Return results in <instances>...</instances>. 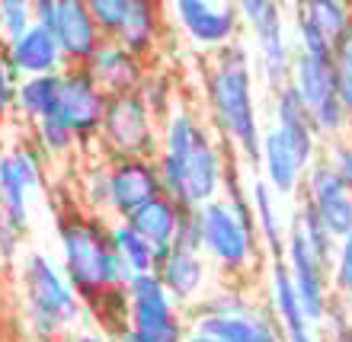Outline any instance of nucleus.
<instances>
[{"mask_svg": "<svg viewBox=\"0 0 352 342\" xmlns=\"http://www.w3.org/2000/svg\"><path fill=\"white\" fill-rule=\"evenodd\" d=\"M253 55L241 42L214 52L205 74L208 109L228 144L243 160L260 163V112H256V90H253Z\"/></svg>", "mask_w": 352, "mask_h": 342, "instance_id": "1", "label": "nucleus"}, {"mask_svg": "<svg viewBox=\"0 0 352 342\" xmlns=\"http://www.w3.org/2000/svg\"><path fill=\"white\" fill-rule=\"evenodd\" d=\"M58 243H61L65 278L80 295V301H100L102 295L129 285L131 275L112 253L109 224L102 218L67 212L58 221Z\"/></svg>", "mask_w": 352, "mask_h": 342, "instance_id": "2", "label": "nucleus"}, {"mask_svg": "<svg viewBox=\"0 0 352 342\" xmlns=\"http://www.w3.org/2000/svg\"><path fill=\"white\" fill-rule=\"evenodd\" d=\"M170 157L183 179V205L186 208H202L214 202L224 185V154L214 144L212 131L202 128L189 109L176 106L167 119L160 122V150Z\"/></svg>", "mask_w": 352, "mask_h": 342, "instance_id": "3", "label": "nucleus"}, {"mask_svg": "<svg viewBox=\"0 0 352 342\" xmlns=\"http://www.w3.org/2000/svg\"><path fill=\"white\" fill-rule=\"evenodd\" d=\"M19 282H23L26 330L32 333V339L52 342L84 317L80 295L67 285L65 272L42 253H29L23 259Z\"/></svg>", "mask_w": 352, "mask_h": 342, "instance_id": "4", "label": "nucleus"}, {"mask_svg": "<svg viewBox=\"0 0 352 342\" xmlns=\"http://www.w3.org/2000/svg\"><path fill=\"white\" fill-rule=\"evenodd\" d=\"M125 301H129V317L116 333V342H186L189 326L183 307L173 304L157 272L131 275L125 285Z\"/></svg>", "mask_w": 352, "mask_h": 342, "instance_id": "5", "label": "nucleus"}, {"mask_svg": "<svg viewBox=\"0 0 352 342\" xmlns=\"http://www.w3.org/2000/svg\"><path fill=\"white\" fill-rule=\"evenodd\" d=\"M237 16L253 36V67L260 71L263 84L272 93L288 87L295 52L288 45L285 10L272 0H243L237 3Z\"/></svg>", "mask_w": 352, "mask_h": 342, "instance_id": "6", "label": "nucleus"}, {"mask_svg": "<svg viewBox=\"0 0 352 342\" xmlns=\"http://www.w3.org/2000/svg\"><path fill=\"white\" fill-rule=\"evenodd\" d=\"M199 224H202V256L221 269L224 275H247L256 266V231L237 218L224 198L202 205L199 208Z\"/></svg>", "mask_w": 352, "mask_h": 342, "instance_id": "7", "label": "nucleus"}, {"mask_svg": "<svg viewBox=\"0 0 352 342\" xmlns=\"http://www.w3.org/2000/svg\"><path fill=\"white\" fill-rule=\"evenodd\" d=\"M157 122L151 119V112L141 106L135 93H122V96H109L106 112H102L100 125V144L109 160L122 157H157Z\"/></svg>", "mask_w": 352, "mask_h": 342, "instance_id": "8", "label": "nucleus"}, {"mask_svg": "<svg viewBox=\"0 0 352 342\" xmlns=\"http://www.w3.org/2000/svg\"><path fill=\"white\" fill-rule=\"evenodd\" d=\"M336 80H340V67L336 61H324V58H311L295 52V65H292V90L301 96L305 109L314 119L317 135L336 138L346 128V112L340 106V93H336Z\"/></svg>", "mask_w": 352, "mask_h": 342, "instance_id": "9", "label": "nucleus"}, {"mask_svg": "<svg viewBox=\"0 0 352 342\" xmlns=\"http://www.w3.org/2000/svg\"><path fill=\"white\" fill-rule=\"evenodd\" d=\"M170 16L192 45L199 48H221L234 45L241 36V16L237 3H208V0H176L170 3Z\"/></svg>", "mask_w": 352, "mask_h": 342, "instance_id": "10", "label": "nucleus"}, {"mask_svg": "<svg viewBox=\"0 0 352 342\" xmlns=\"http://www.w3.org/2000/svg\"><path fill=\"white\" fill-rule=\"evenodd\" d=\"M305 198L307 212L324 224V231L336 243L352 233V192L340 179L330 160H314V167L305 173Z\"/></svg>", "mask_w": 352, "mask_h": 342, "instance_id": "11", "label": "nucleus"}, {"mask_svg": "<svg viewBox=\"0 0 352 342\" xmlns=\"http://www.w3.org/2000/svg\"><path fill=\"white\" fill-rule=\"evenodd\" d=\"M106 102H109V96L87 74V67H65V71H61V102H58V115L71 125L77 144H93V141L100 138Z\"/></svg>", "mask_w": 352, "mask_h": 342, "instance_id": "12", "label": "nucleus"}, {"mask_svg": "<svg viewBox=\"0 0 352 342\" xmlns=\"http://www.w3.org/2000/svg\"><path fill=\"white\" fill-rule=\"evenodd\" d=\"M288 266V275H292V285H295V295L301 301V310H305L307 323H320L327 320V307H330V288H327V266L314 256V250L307 247V240L301 237L295 224L285 237V253H282Z\"/></svg>", "mask_w": 352, "mask_h": 342, "instance_id": "13", "label": "nucleus"}, {"mask_svg": "<svg viewBox=\"0 0 352 342\" xmlns=\"http://www.w3.org/2000/svg\"><path fill=\"white\" fill-rule=\"evenodd\" d=\"M42 185L38 150L10 148L0 154V218L13 227L26 231L29 221V192Z\"/></svg>", "mask_w": 352, "mask_h": 342, "instance_id": "14", "label": "nucleus"}, {"mask_svg": "<svg viewBox=\"0 0 352 342\" xmlns=\"http://www.w3.org/2000/svg\"><path fill=\"white\" fill-rule=\"evenodd\" d=\"M160 176L157 163L148 157H122L109 160V198H112V221H129L141 205L160 198Z\"/></svg>", "mask_w": 352, "mask_h": 342, "instance_id": "15", "label": "nucleus"}, {"mask_svg": "<svg viewBox=\"0 0 352 342\" xmlns=\"http://www.w3.org/2000/svg\"><path fill=\"white\" fill-rule=\"evenodd\" d=\"M84 67L106 96L135 93L138 84L144 80V74H148V61L135 58L119 38H102Z\"/></svg>", "mask_w": 352, "mask_h": 342, "instance_id": "16", "label": "nucleus"}, {"mask_svg": "<svg viewBox=\"0 0 352 342\" xmlns=\"http://www.w3.org/2000/svg\"><path fill=\"white\" fill-rule=\"evenodd\" d=\"M157 278L160 285L167 288V295L173 297L176 307H189L195 301H202L205 297V288H208V259L202 253H186V250H170L157 253Z\"/></svg>", "mask_w": 352, "mask_h": 342, "instance_id": "17", "label": "nucleus"}, {"mask_svg": "<svg viewBox=\"0 0 352 342\" xmlns=\"http://www.w3.org/2000/svg\"><path fill=\"white\" fill-rule=\"evenodd\" d=\"M272 128L285 138V144L295 150V157L305 163V170L314 167V157H317V128H314V119L311 112L305 109V102L292 90V84L282 87V90L272 93Z\"/></svg>", "mask_w": 352, "mask_h": 342, "instance_id": "18", "label": "nucleus"}, {"mask_svg": "<svg viewBox=\"0 0 352 342\" xmlns=\"http://www.w3.org/2000/svg\"><path fill=\"white\" fill-rule=\"evenodd\" d=\"M55 38L67 67H84L90 61V55L96 52L102 36L90 16L87 0H58Z\"/></svg>", "mask_w": 352, "mask_h": 342, "instance_id": "19", "label": "nucleus"}, {"mask_svg": "<svg viewBox=\"0 0 352 342\" xmlns=\"http://www.w3.org/2000/svg\"><path fill=\"white\" fill-rule=\"evenodd\" d=\"M3 58H7L10 71L16 74V80L26 77H45V74H61L65 71V55L58 48L55 32L36 26L29 29L26 36H19L16 42L3 45Z\"/></svg>", "mask_w": 352, "mask_h": 342, "instance_id": "20", "label": "nucleus"}, {"mask_svg": "<svg viewBox=\"0 0 352 342\" xmlns=\"http://www.w3.org/2000/svg\"><path fill=\"white\" fill-rule=\"evenodd\" d=\"M189 333L212 336L218 342H285L272 314H263L260 307L241 317H202V320H192Z\"/></svg>", "mask_w": 352, "mask_h": 342, "instance_id": "21", "label": "nucleus"}, {"mask_svg": "<svg viewBox=\"0 0 352 342\" xmlns=\"http://www.w3.org/2000/svg\"><path fill=\"white\" fill-rule=\"evenodd\" d=\"M260 167H263V183L282 198V195H295L305 183V163L295 157V150L285 144V138L276 128L263 131L260 141Z\"/></svg>", "mask_w": 352, "mask_h": 342, "instance_id": "22", "label": "nucleus"}, {"mask_svg": "<svg viewBox=\"0 0 352 342\" xmlns=\"http://www.w3.org/2000/svg\"><path fill=\"white\" fill-rule=\"evenodd\" d=\"M164 32H167V10L160 7V3H154V0H131L129 19H125V29H122L119 42L135 58L148 61L160 48Z\"/></svg>", "mask_w": 352, "mask_h": 342, "instance_id": "23", "label": "nucleus"}, {"mask_svg": "<svg viewBox=\"0 0 352 342\" xmlns=\"http://www.w3.org/2000/svg\"><path fill=\"white\" fill-rule=\"evenodd\" d=\"M58 102H61V74L26 77V80H19L16 93H13V115L36 125V122L48 119L52 112H58Z\"/></svg>", "mask_w": 352, "mask_h": 342, "instance_id": "24", "label": "nucleus"}, {"mask_svg": "<svg viewBox=\"0 0 352 342\" xmlns=\"http://www.w3.org/2000/svg\"><path fill=\"white\" fill-rule=\"evenodd\" d=\"M250 208H253V227L260 243L272 253V259H282L285 253V237L288 231H282V218H278V195L269 189L263 179L250 185Z\"/></svg>", "mask_w": 352, "mask_h": 342, "instance_id": "25", "label": "nucleus"}, {"mask_svg": "<svg viewBox=\"0 0 352 342\" xmlns=\"http://www.w3.org/2000/svg\"><path fill=\"white\" fill-rule=\"evenodd\" d=\"M176 221H179V205H173L167 195H160L154 202L141 205L138 212L129 218V224L154 247L157 253L170 250L176 237Z\"/></svg>", "mask_w": 352, "mask_h": 342, "instance_id": "26", "label": "nucleus"}, {"mask_svg": "<svg viewBox=\"0 0 352 342\" xmlns=\"http://www.w3.org/2000/svg\"><path fill=\"white\" fill-rule=\"evenodd\" d=\"M269 291H272V320L278 323L282 336L311 326L305 320L301 301H298V295H295V285H292L285 259H272V266H269Z\"/></svg>", "mask_w": 352, "mask_h": 342, "instance_id": "27", "label": "nucleus"}, {"mask_svg": "<svg viewBox=\"0 0 352 342\" xmlns=\"http://www.w3.org/2000/svg\"><path fill=\"white\" fill-rule=\"evenodd\" d=\"M109 243H112L116 259L125 266L129 275H144V272H154V269H157V250H154L129 221L109 224Z\"/></svg>", "mask_w": 352, "mask_h": 342, "instance_id": "28", "label": "nucleus"}, {"mask_svg": "<svg viewBox=\"0 0 352 342\" xmlns=\"http://www.w3.org/2000/svg\"><path fill=\"white\" fill-rule=\"evenodd\" d=\"M301 7L311 16V23L324 32V38L330 42V48L336 55V48L343 45L346 32L352 26V7H346L340 0H314V3H301Z\"/></svg>", "mask_w": 352, "mask_h": 342, "instance_id": "29", "label": "nucleus"}, {"mask_svg": "<svg viewBox=\"0 0 352 342\" xmlns=\"http://www.w3.org/2000/svg\"><path fill=\"white\" fill-rule=\"evenodd\" d=\"M135 96L141 100V106L151 112V119L157 122V125L176 109L173 106V77H170L167 71H157V67H148V74H144V80L138 84Z\"/></svg>", "mask_w": 352, "mask_h": 342, "instance_id": "30", "label": "nucleus"}, {"mask_svg": "<svg viewBox=\"0 0 352 342\" xmlns=\"http://www.w3.org/2000/svg\"><path fill=\"white\" fill-rule=\"evenodd\" d=\"M32 135H36V150L42 157H67L74 148H80L74 138V131L58 112H52L48 119L36 122L32 125Z\"/></svg>", "mask_w": 352, "mask_h": 342, "instance_id": "31", "label": "nucleus"}, {"mask_svg": "<svg viewBox=\"0 0 352 342\" xmlns=\"http://www.w3.org/2000/svg\"><path fill=\"white\" fill-rule=\"evenodd\" d=\"M250 310H256V307L243 291H237V288H214L202 301H195L189 307V317L192 320H202V317H241L250 314Z\"/></svg>", "mask_w": 352, "mask_h": 342, "instance_id": "32", "label": "nucleus"}, {"mask_svg": "<svg viewBox=\"0 0 352 342\" xmlns=\"http://www.w3.org/2000/svg\"><path fill=\"white\" fill-rule=\"evenodd\" d=\"M90 7V16L96 23L102 38H119L122 29H125V19H129V7L131 0H87Z\"/></svg>", "mask_w": 352, "mask_h": 342, "instance_id": "33", "label": "nucleus"}, {"mask_svg": "<svg viewBox=\"0 0 352 342\" xmlns=\"http://www.w3.org/2000/svg\"><path fill=\"white\" fill-rule=\"evenodd\" d=\"M295 227L301 231V237L307 240V247L314 250V256L320 259L327 269H330V262H333V256H336V240L324 231V224L317 221L307 208H301V212L295 214Z\"/></svg>", "mask_w": 352, "mask_h": 342, "instance_id": "34", "label": "nucleus"}, {"mask_svg": "<svg viewBox=\"0 0 352 342\" xmlns=\"http://www.w3.org/2000/svg\"><path fill=\"white\" fill-rule=\"evenodd\" d=\"M32 29V3L29 0H0V42L10 45Z\"/></svg>", "mask_w": 352, "mask_h": 342, "instance_id": "35", "label": "nucleus"}, {"mask_svg": "<svg viewBox=\"0 0 352 342\" xmlns=\"http://www.w3.org/2000/svg\"><path fill=\"white\" fill-rule=\"evenodd\" d=\"M295 36H298V52L301 55H311V58H324V61H330L333 58V48H330V42L324 38V32L311 23V16L305 13V7L298 3L295 10Z\"/></svg>", "mask_w": 352, "mask_h": 342, "instance_id": "36", "label": "nucleus"}, {"mask_svg": "<svg viewBox=\"0 0 352 342\" xmlns=\"http://www.w3.org/2000/svg\"><path fill=\"white\" fill-rule=\"evenodd\" d=\"M84 185H87V205H90V214L93 218H106L109 208H112V198H109V163H96V167L87 173Z\"/></svg>", "mask_w": 352, "mask_h": 342, "instance_id": "37", "label": "nucleus"}, {"mask_svg": "<svg viewBox=\"0 0 352 342\" xmlns=\"http://www.w3.org/2000/svg\"><path fill=\"white\" fill-rule=\"evenodd\" d=\"M173 247L176 250H186V253H202V224H199V208H179Z\"/></svg>", "mask_w": 352, "mask_h": 342, "instance_id": "38", "label": "nucleus"}, {"mask_svg": "<svg viewBox=\"0 0 352 342\" xmlns=\"http://www.w3.org/2000/svg\"><path fill=\"white\" fill-rule=\"evenodd\" d=\"M333 288L340 295L352 297V233L336 243L333 256Z\"/></svg>", "mask_w": 352, "mask_h": 342, "instance_id": "39", "label": "nucleus"}, {"mask_svg": "<svg viewBox=\"0 0 352 342\" xmlns=\"http://www.w3.org/2000/svg\"><path fill=\"white\" fill-rule=\"evenodd\" d=\"M16 74L10 71L7 58H3V48H0V125L13 115V93H16Z\"/></svg>", "mask_w": 352, "mask_h": 342, "instance_id": "40", "label": "nucleus"}, {"mask_svg": "<svg viewBox=\"0 0 352 342\" xmlns=\"http://www.w3.org/2000/svg\"><path fill=\"white\" fill-rule=\"evenodd\" d=\"M330 167L340 173V179L349 185V192H352V138L346 141V144H333V157H330Z\"/></svg>", "mask_w": 352, "mask_h": 342, "instance_id": "41", "label": "nucleus"}, {"mask_svg": "<svg viewBox=\"0 0 352 342\" xmlns=\"http://www.w3.org/2000/svg\"><path fill=\"white\" fill-rule=\"evenodd\" d=\"M19 243H23V231L0 218V259H13V256H16Z\"/></svg>", "mask_w": 352, "mask_h": 342, "instance_id": "42", "label": "nucleus"}, {"mask_svg": "<svg viewBox=\"0 0 352 342\" xmlns=\"http://www.w3.org/2000/svg\"><path fill=\"white\" fill-rule=\"evenodd\" d=\"M55 16H58V0H32V23L48 32H55Z\"/></svg>", "mask_w": 352, "mask_h": 342, "instance_id": "43", "label": "nucleus"}, {"mask_svg": "<svg viewBox=\"0 0 352 342\" xmlns=\"http://www.w3.org/2000/svg\"><path fill=\"white\" fill-rule=\"evenodd\" d=\"M336 93H340V106H343L346 119H352V74H349V71H340Z\"/></svg>", "mask_w": 352, "mask_h": 342, "instance_id": "44", "label": "nucleus"}, {"mask_svg": "<svg viewBox=\"0 0 352 342\" xmlns=\"http://www.w3.org/2000/svg\"><path fill=\"white\" fill-rule=\"evenodd\" d=\"M333 61H336V67H340V71H349V74H352V26H349V32H346L343 45L336 48Z\"/></svg>", "mask_w": 352, "mask_h": 342, "instance_id": "45", "label": "nucleus"}, {"mask_svg": "<svg viewBox=\"0 0 352 342\" xmlns=\"http://www.w3.org/2000/svg\"><path fill=\"white\" fill-rule=\"evenodd\" d=\"M285 342H314V333H311V326H305V330H295V333H285L282 336Z\"/></svg>", "mask_w": 352, "mask_h": 342, "instance_id": "46", "label": "nucleus"}, {"mask_svg": "<svg viewBox=\"0 0 352 342\" xmlns=\"http://www.w3.org/2000/svg\"><path fill=\"white\" fill-rule=\"evenodd\" d=\"M71 342H106V336H100V333H93V330H84V333H77Z\"/></svg>", "mask_w": 352, "mask_h": 342, "instance_id": "47", "label": "nucleus"}, {"mask_svg": "<svg viewBox=\"0 0 352 342\" xmlns=\"http://www.w3.org/2000/svg\"><path fill=\"white\" fill-rule=\"evenodd\" d=\"M186 342H218V339H212V336H199V333H189V336H186Z\"/></svg>", "mask_w": 352, "mask_h": 342, "instance_id": "48", "label": "nucleus"}, {"mask_svg": "<svg viewBox=\"0 0 352 342\" xmlns=\"http://www.w3.org/2000/svg\"><path fill=\"white\" fill-rule=\"evenodd\" d=\"M0 48H3V42H0Z\"/></svg>", "mask_w": 352, "mask_h": 342, "instance_id": "49", "label": "nucleus"}]
</instances>
